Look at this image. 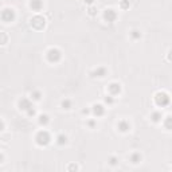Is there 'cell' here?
Segmentation results:
<instances>
[{
    "mask_svg": "<svg viewBox=\"0 0 172 172\" xmlns=\"http://www.w3.org/2000/svg\"><path fill=\"white\" fill-rule=\"evenodd\" d=\"M35 141L39 147H46L51 141V136H50V133L47 130H39L35 136Z\"/></svg>",
    "mask_w": 172,
    "mask_h": 172,
    "instance_id": "1",
    "label": "cell"
},
{
    "mask_svg": "<svg viewBox=\"0 0 172 172\" xmlns=\"http://www.w3.org/2000/svg\"><path fill=\"white\" fill-rule=\"evenodd\" d=\"M15 18H16L15 11H13L12 8H9V7H7V8H4L2 12H0V19H2L4 23H11L15 20Z\"/></svg>",
    "mask_w": 172,
    "mask_h": 172,
    "instance_id": "2",
    "label": "cell"
},
{
    "mask_svg": "<svg viewBox=\"0 0 172 172\" xmlns=\"http://www.w3.org/2000/svg\"><path fill=\"white\" fill-rule=\"evenodd\" d=\"M155 102H156L157 106H161V108L167 106L168 104H170V96H168L167 93H164V92L156 93L155 94Z\"/></svg>",
    "mask_w": 172,
    "mask_h": 172,
    "instance_id": "3",
    "label": "cell"
},
{
    "mask_svg": "<svg viewBox=\"0 0 172 172\" xmlns=\"http://www.w3.org/2000/svg\"><path fill=\"white\" fill-rule=\"evenodd\" d=\"M47 60L51 63H57L59 62L60 58H62V53H60V50L55 49V47H53V49H50L49 51H47Z\"/></svg>",
    "mask_w": 172,
    "mask_h": 172,
    "instance_id": "4",
    "label": "cell"
},
{
    "mask_svg": "<svg viewBox=\"0 0 172 172\" xmlns=\"http://www.w3.org/2000/svg\"><path fill=\"white\" fill-rule=\"evenodd\" d=\"M46 26V19L40 15H36L31 19V27L35 30H43Z\"/></svg>",
    "mask_w": 172,
    "mask_h": 172,
    "instance_id": "5",
    "label": "cell"
},
{
    "mask_svg": "<svg viewBox=\"0 0 172 172\" xmlns=\"http://www.w3.org/2000/svg\"><path fill=\"white\" fill-rule=\"evenodd\" d=\"M108 92H109V94H110V96H113V97L119 96V94L121 93V85L119 82L109 83V86H108Z\"/></svg>",
    "mask_w": 172,
    "mask_h": 172,
    "instance_id": "6",
    "label": "cell"
},
{
    "mask_svg": "<svg viewBox=\"0 0 172 172\" xmlns=\"http://www.w3.org/2000/svg\"><path fill=\"white\" fill-rule=\"evenodd\" d=\"M104 19H105L108 23H113L114 20L117 19V12L114 11L113 8H108V9H105V12H104Z\"/></svg>",
    "mask_w": 172,
    "mask_h": 172,
    "instance_id": "7",
    "label": "cell"
},
{
    "mask_svg": "<svg viewBox=\"0 0 172 172\" xmlns=\"http://www.w3.org/2000/svg\"><path fill=\"white\" fill-rule=\"evenodd\" d=\"M92 113L96 117L104 116V114H105V106L101 105V104H94V105L92 106Z\"/></svg>",
    "mask_w": 172,
    "mask_h": 172,
    "instance_id": "8",
    "label": "cell"
},
{
    "mask_svg": "<svg viewBox=\"0 0 172 172\" xmlns=\"http://www.w3.org/2000/svg\"><path fill=\"white\" fill-rule=\"evenodd\" d=\"M30 108H32V102H31V100H30V98H22L19 101V109L20 110H24V112H27Z\"/></svg>",
    "mask_w": 172,
    "mask_h": 172,
    "instance_id": "9",
    "label": "cell"
},
{
    "mask_svg": "<svg viewBox=\"0 0 172 172\" xmlns=\"http://www.w3.org/2000/svg\"><path fill=\"white\" fill-rule=\"evenodd\" d=\"M117 128H119L120 132L126 133L130 130V124H129V121H126V120H121L119 123V125H117Z\"/></svg>",
    "mask_w": 172,
    "mask_h": 172,
    "instance_id": "10",
    "label": "cell"
},
{
    "mask_svg": "<svg viewBox=\"0 0 172 172\" xmlns=\"http://www.w3.org/2000/svg\"><path fill=\"white\" fill-rule=\"evenodd\" d=\"M106 73H108V70L105 69L104 66H100V67H97L94 71H92V77H98V78H102V77H105L106 75Z\"/></svg>",
    "mask_w": 172,
    "mask_h": 172,
    "instance_id": "11",
    "label": "cell"
},
{
    "mask_svg": "<svg viewBox=\"0 0 172 172\" xmlns=\"http://www.w3.org/2000/svg\"><path fill=\"white\" fill-rule=\"evenodd\" d=\"M30 7H31L32 11L39 12L40 9L43 8V2L42 0H31V2H30Z\"/></svg>",
    "mask_w": 172,
    "mask_h": 172,
    "instance_id": "12",
    "label": "cell"
},
{
    "mask_svg": "<svg viewBox=\"0 0 172 172\" xmlns=\"http://www.w3.org/2000/svg\"><path fill=\"white\" fill-rule=\"evenodd\" d=\"M141 155L139 152H133L132 155H130V157H129V160H130V163H133V164H139L140 161H141Z\"/></svg>",
    "mask_w": 172,
    "mask_h": 172,
    "instance_id": "13",
    "label": "cell"
},
{
    "mask_svg": "<svg viewBox=\"0 0 172 172\" xmlns=\"http://www.w3.org/2000/svg\"><path fill=\"white\" fill-rule=\"evenodd\" d=\"M38 121H39V124H40V125L46 126L47 124L50 123V117L47 116V114H40V116H39V119H38Z\"/></svg>",
    "mask_w": 172,
    "mask_h": 172,
    "instance_id": "14",
    "label": "cell"
},
{
    "mask_svg": "<svg viewBox=\"0 0 172 172\" xmlns=\"http://www.w3.org/2000/svg\"><path fill=\"white\" fill-rule=\"evenodd\" d=\"M30 96H31V100L32 101H39L40 98H42V93H40L39 90H32Z\"/></svg>",
    "mask_w": 172,
    "mask_h": 172,
    "instance_id": "15",
    "label": "cell"
},
{
    "mask_svg": "<svg viewBox=\"0 0 172 172\" xmlns=\"http://www.w3.org/2000/svg\"><path fill=\"white\" fill-rule=\"evenodd\" d=\"M66 143H67V136H65V134H59L57 137V144L58 145H65Z\"/></svg>",
    "mask_w": 172,
    "mask_h": 172,
    "instance_id": "16",
    "label": "cell"
},
{
    "mask_svg": "<svg viewBox=\"0 0 172 172\" xmlns=\"http://www.w3.org/2000/svg\"><path fill=\"white\" fill-rule=\"evenodd\" d=\"M73 105V102H71V100H69V98H66V100H63L62 102H60V106L63 108V109H70Z\"/></svg>",
    "mask_w": 172,
    "mask_h": 172,
    "instance_id": "17",
    "label": "cell"
},
{
    "mask_svg": "<svg viewBox=\"0 0 172 172\" xmlns=\"http://www.w3.org/2000/svg\"><path fill=\"white\" fill-rule=\"evenodd\" d=\"M151 119H152L153 123H159V121L161 120V113L160 112H153L152 114H151Z\"/></svg>",
    "mask_w": 172,
    "mask_h": 172,
    "instance_id": "18",
    "label": "cell"
},
{
    "mask_svg": "<svg viewBox=\"0 0 172 172\" xmlns=\"http://www.w3.org/2000/svg\"><path fill=\"white\" fill-rule=\"evenodd\" d=\"M7 42H8V35L2 31L0 32V45H5Z\"/></svg>",
    "mask_w": 172,
    "mask_h": 172,
    "instance_id": "19",
    "label": "cell"
},
{
    "mask_svg": "<svg viewBox=\"0 0 172 172\" xmlns=\"http://www.w3.org/2000/svg\"><path fill=\"white\" fill-rule=\"evenodd\" d=\"M130 36H132L133 39H140L141 38V32L139 31V30H132V32H130Z\"/></svg>",
    "mask_w": 172,
    "mask_h": 172,
    "instance_id": "20",
    "label": "cell"
},
{
    "mask_svg": "<svg viewBox=\"0 0 172 172\" xmlns=\"http://www.w3.org/2000/svg\"><path fill=\"white\" fill-rule=\"evenodd\" d=\"M105 104H108V105H113L114 104V97L110 96V94L109 96H106L105 97Z\"/></svg>",
    "mask_w": 172,
    "mask_h": 172,
    "instance_id": "21",
    "label": "cell"
},
{
    "mask_svg": "<svg viewBox=\"0 0 172 172\" xmlns=\"http://www.w3.org/2000/svg\"><path fill=\"white\" fill-rule=\"evenodd\" d=\"M27 116H28V117H34V116H35V114H36V110H35V108H30V109L28 110H27Z\"/></svg>",
    "mask_w": 172,
    "mask_h": 172,
    "instance_id": "22",
    "label": "cell"
},
{
    "mask_svg": "<svg viewBox=\"0 0 172 172\" xmlns=\"http://www.w3.org/2000/svg\"><path fill=\"white\" fill-rule=\"evenodd\" d=\"M171 120H172L171 116H167V117H166V123H164V125H166V128H167L168 130L171 129Z\"/></svg>",
    "mask_w": 172,
    "mask_h": 172,
    "instance_id": "23",
    "label": "cell"
},
{
    "mask_svg": "<svg viewBox=\"0 0 172 172\" xmlns=\"http://www.w3.org/2000/svg\"><path fill=\"white\" fill-rule=\"evenodd\" d=\"M89 15H92V16H94V15H97V8L96 7H89Z\"/></svg>",
    "mask_w": 172,
    "mask_h": 172,
    "instance_id": "24",
    "label": "cell"
},
{
    "mask_svg": "<svg viewBox=\"0 0 172 172\" xmlns=\"http://www.w3.org/2000/svg\"><path fill=\"white\" fill-rule=\"evenodd\" d=\"M117 161H119V159H117V157H114V156H112V157L109 159V163L112 164V166H116Z\"/></svg>",
    "mask_w": 172,
    "mask_h": 172,
    "instance_id": "25",
    "label": "cell"
},
{
    "mask_svg": "<svg viewBox=\"0 0 172 172\" xmlns=\"http://www.w3.org/2000/svg\"><path fill=\"white\" fill-rule=\"evenodd\" d=\"M87 125H89L90 128H94V126L97 125V123L94 120H89V121H87Z\"/></svg>",
    "mask_w": 172,
    "mask_h": 172,
    "instance_id": "26",
    "label": "cell"
},
{
    "mask_svg": "<svg viewBox=\"0 0 172 172\" xmlns=\"http://www.w3.org/2000/svg\"><path fill=\"white\" fill-rule=\"evenodd\" d=\"M121 7H123V8H128V7H129V3L128 2H121Z\"/></svg>",
    "mask_w": 172,
    "mask_h": 172,
    "instance_id": "27",
    "label": "cell"
},
{
    "mask_svg": "<svg viewBox=\"0 0 172 172\" xmlns=\"http://www.w3.org/2000/svg\"><path fill=\"white\" fill-rule=\"evenodd\" d=\"M3 130H4V123L0 120V132H3Z\"/></svg>",
    "mask_w": 172,
    "mask_h": 172,
    "instance_id": "28",
    "label": "cell"
},
{
    "mask_svg": "<svg viewBox=\"0 0 172 172\" xmlns=\"http://www.w3.org/2000/svg\"><path fill=\"white\" fill-rule=\"evenodd\" d=\"M90 113H92V110L90 109H83L82 110V114H90Z\"/></svg>",
    "mask_w": 172,
    "mask_h": 172,
    "instance_id": "29",
    "label": "cell"
},
{
    "mask_svg": "<svg viewBox=\"0 0 172 172\" xmlns=\"http://www.w3.org/2000/svg\"><path fill=\"white\" fill-rule=\"evenodd\" d=\"M85 3H86V4H89V5H92L94 3V0H85Z\"/></svg>",
    "mask_w": 172,
    "mask_h": 172,
    "instance_id": "30",
    "label": "cell"
},
{
    "mask_svg": "<svg viewBox=\"0 0 172 172\" xmlns=\"http://www.w3.org/2000/svg\"><path fill=\"white\" fill-rule=\"evenodd\" d=\"M3 161H4V155L0 153V163H3Z\"/></svg>",
    "mask_w": 172,
    "mask_h": 172,
    "instance_id": "31",
    "label": "cell"
}]
</instances>
